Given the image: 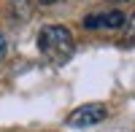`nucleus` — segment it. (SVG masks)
<instances>
[{
    "mask_svg": "<svg viewBox=\"0 0 135 132\" xmlns=\"http://www.w3.org/2000/svg\"><path fill=\"white\" fill-rule=\"evenodd\" d=\"M105 116H108V108L105 105L86 103V105H78L76 111L68 116V124H70V127H92V124L105 121Z\"/></svg>",
    "mask_w": 135,
    "mask_h": 132,
    "instance_id": "nucleus-2",
    "label": "nucleus"
},
{
    "mask_svg": "<svg viewBox=\"0 0 135 132\" xmlns=\"http://www.w3.org/2000/svg\"><path fill=\"white\" fill-rule=\"evenodd\" d=\"M3 57H6V35L0 32V59H3Z\"/></svg>",
    "mask_w": 135,
    "mask_h": 132,
    "instance_id": "nucleus-5",
    "label": "nucleus"
},
{
    "mask_svg": "<svg viewBox=\"0 0 135 132\" xmlns=\"http://www.w3.org/2000/svg\"><path fill=\"white\" fill-rule=\"evenodd\" d=\"M43 6H51V3H60V0H41Z\"/></svg>",
    "mask_w": 135,
    "mask_h": 132,
    "instance_id": "nucleus-6",
    "label": "nucleus"
},
{
    "mask_svg": "<svg viewBox=\"0 0 135 132\" xmlns=\"http://www.w3.org/2000/svg\"><path fill=\"white\" fill-rule=\"evenodd\" d=\"M119 3H127V0H119Z\"/></svg>",
    "mask_w": 135,
    "mask_h": 132,
    "instance_id": "nucleus-7",
    "label": "nucleus"
},
{
    "mask_svg": "<svg viewBox=\"0 0 135 132\" xmlns=\"http://www.w3.org/2000/svg\"><path fill=\"white\" fill-rule=\"evenodd\" d=\"M38 49L41 54L54 65H62L73 57L76 51V40L70 35V30L62 27V24H46L38 32Z\"/></svg>",
    "mask_w": 135,
    "mask_h": 132,
    "instance_id": "nucleus-1",
    "label": "nucleus"
},
{
    "mask_svg": "<svg viewBox=\"0 0 135 132\" xmlns=\"http://www.w3.org/2000/svg\"><path fill=\"white\" fill-rule=\"evenodd\" d=\"M124 35H127V43H135V14H130L124 22Z\"/></svg>",
    "mask_w": 135,
    "mask_h": 132,
    "instance_id": "nucleus-4",
    "label": "nucleus"
},
{
    "mask_svg": "<svg viewBox=\"0 0 135 132\" xmlns=\"http://www.w3.org/2000/svg\"><path fill=\"white\" fill-rule=\"evenodd\" d=\"M127 16L122 11H108V14H100V16H86L84 19V27H105V30H119L124 27Z\"/></svg>",
    "mask_w": 135,
    "mask_h": 132,
    "instance_id": "nucleus-3",
    "label": "nucleus"
}]
</instances>
